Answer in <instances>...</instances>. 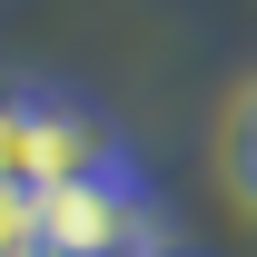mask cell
<instances>
[{
	"label": "cell",
	"mask_w": 257,
	"mask_h": 257,
	"mask_svg": "<svg viewBox=\"0 0 257 257\" xmlns=\"http://www.w3.org/2000/svg\"><path fill=\"white\" fill-rule=\"evenodd\" d=\"M30 218H40V257H149V247H159V198L139 188L128 168L40 188Z\"/></svg>",
	"instance_id": "6da1fadb"
},
{
	"label": "cell",
	"mask_w": 257,
	"mask_h": 257,
	"mask_svg": "<svg viewBox=\"0 0 257 257\" xmlns=\"http://www.w3.org/2000/svg\"><path fill=\"white\" fill-rule=\"evenodd\" d=\"M99 168H119L109 119L79 109V99H30V198L69 188V178H99Z\"/></svg>",
	"instance_id": "7a4b0ae2"
},
{
	"label": "cell",
	"mask_w": 257,
	"mask_h": 257,
	"mask_svg": "<svg viewBox=\"0 0 257 257\" xmlns=\"http://www.w3.org/2000/svg\"><path fill=\"white\" fill-rule=\"evenodd\" d=\"M0 198H30V99H0Z\"/></svg>",
	"instance_id": "3957f363"
},
{
	"label": "cell",
	"mask_w": 257,
	"mask_h": 257,
	"mask_svg": "<svg viewBox=\"0 0 257 257\" xmlns=\"http://www.w3.org/2000/svg\"><path fill=\"white\" fill-rule=\"evenodd\" d=\"M227 168H237V198L257 208V89L237 99V128H227Z\"/></svg>",
	"instance_id": "277c9868"
},
{
	"label": "cell",
	"mask_w": 257,
	"mask_h": 257,
	"mask_svg": "<svg viewBox=\"0 0 257 257\" xmlns=\"http://www.w3.org/2000/svg\"><path fill=\"white\" fill-rule=\"evenodd\" d=\"M0 257H40V218H30V198H0Z\"/></svg>",
	"instance_id": "5b68a950"
}]
</instances>
